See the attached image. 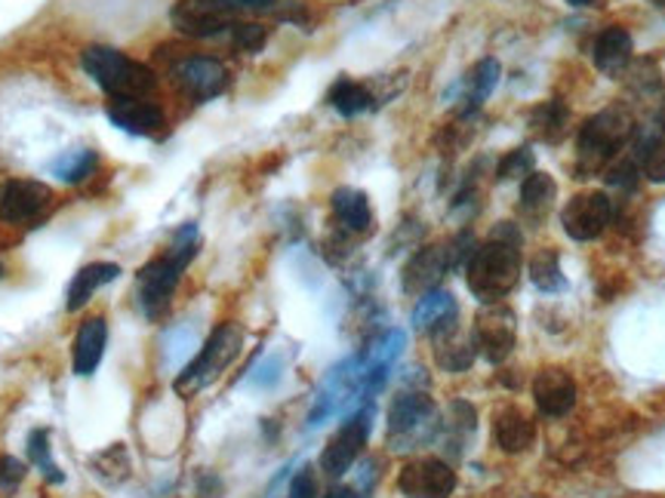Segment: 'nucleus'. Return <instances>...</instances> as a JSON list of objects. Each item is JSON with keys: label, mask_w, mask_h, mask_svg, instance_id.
Instances as JSON below:
<instances>
[{"label": "nucleus", "mask_w": 665, "mask_h": 498, "mask_svg": "<svg viewBox=\"0 0 665 498\" xmlns=\"http://www.w3.org/2000/svg\"><path fill=\"white\" fill-rule=\"evenodd\" d=\"M520 234L505 222L488 243L471 250L466 258V283L469 290L484 302L496 305L520 280Z\"/></svg>", "instance_id": "obj_1"}, {"label": "nucleus", "mask_w": 665, "mask_h": 498, "mask_svg": "<svg viewBox=\"0 0 665 498\" xmlns=\"http://www.w3.org/2000/svg\"><path fill=\"white\" fill-rule=\"evenodd\" d=\"M197 256V228L195 222L182 225L176 231V238L170 243V250L163 256L151 258L146 268H139L136 277V302L139 311L146 314L148 321L161 317L173 292H176L182 271L188 268V262Z\"/></svg>", "instance_id": "obj_2"}, {"label": "nucleus", "mask_w": 665, "mask_h": 498, "mask_svg": "<svg viewBox=\"0 0 665 498\" xmlns=\"http://www.w3.org/2000/svg\"><path fill=\"white\" fill-rule=\"evenodd\" d=\"M81 65L108 96H151L158 86V78L148 65L136 62L114 47H87L81 53Z\"/></svg>", "instance_id": "obj_3"}, {"label": "nucleus", "mask_w": 665, "mask_h": 498, "mask_svg": "<svg viewBox=\"0 0 665 498\" xmlns=\"http://www.w3.org/2000/svg\"><path fill=\"white\" fill-rule=\"evenodd\" d=\"M632 136V117L622 108H607V112L595 114L592 120H585L580 129V170L583 173H595L607 161H614L619 151L626 148Z\"/></svg>", "instance_id": "obj_4"}, {"label": "nucleus", "mask_w": 665, "mask_h": 498, "mask_svg": "<svg viewBox=\"0 0 665 498\" xmlns=\"http://www.w3.org/2000/svg\"><path fill=\"white\" fill-rule=\"evenodd\" d=\"M241 345H244V329H241L238 323H222V326L207 338V345L200 348V354H197L195 360H192L176 379L179 394H195L197 387L213 382V379L241 354Z\"/></svg>", "instance_id": "obj_5"}, {"label": "nucleus", "mask_w": 665, "mask_h": 498, "mask_svg": "<svg viewBox=\"0 0 665 498\" xmlns=\"http://www.w3.org/2000/svg\"><path fill=\"white\" fill-rule=\"evenodd\" d=\"M170 22L179 34L207 40L238 25V7L228 0H179L170 10Z\"/></svg>", "instance_id": "obj_6"}, {"label": "nucleus", "mask_w": 665, "mask_h": 498, "mask_svg": "<svg viewBox=\"0 0 665 498\" xmlns=\"http://www.w3.org/2000/svg\"><path fill=\"white\" fill-rule=\"evenodd\" d=\"M370 418H374V409L367 406V409H360L352 418H345L340 431L330 437V443L321 452V471H324L326 477H342V474L352 471V465L360 459V452L367 447Z\"/></svg>", "instance_id": "obj_7"}, {"label": "nucleus", "mask_w": 665, "mask_h": 498, "mask_svg": "<svg viewBox=\"0 0 665 498\" xmlns=\"http://www.w3.org/2000/svg\"><path fill=\"white\" fill-rule=\"evenodd\" d=\"M435 428V403L425 394H398L389 406V437L398 443L394 450H406V443H420Z\"/></svg>", "instance_id": "obj_8"}, {"label": "nucleus", "mask_w": 665, "mask_h": 498, "mask_svg": "<svg viewBox=\"0 0 665 498\" xmlns=\"http://www.w3.org/2000/svg\"><path fill=\"white\" fill-rule=\"evenodd\" d=\"M610 219H614V204H610V197L604 192L576 194L564 207V212H561L564 234L580 243L600 238L604 228L610 225Z\"/></svg>", "instance_id": "obj_9"}, {"label": "nucleus", "mask_w": 665, "mask_h": 498, "mask_svg": "<svg viewBox=\"0 0 665 498\" xmlns=\"http://www.w3.org/2000/svg\"><path fill=\"white\" fill-rule=\"evenodd\" d=\"M398 489L404 498H450L456 489V471L440 459H413L406 462Z\"/></svg>", "instance_id": "obj_10"}, {"label": "nucleus", "mask_w": 665, "mask_h": 498, "mask_svg": "<svg viewBox=\"0 0 665 498\" xmlns=\"http://www.w3.org/2000/svg\"><path fill=\"white\" fill-rule=\"evenodd\" d=\"M173 81L188 99L207 102V99L226 93L228 71L226 65L213 59V56H185V59H179L173 65Z\"/></svg>", "instance_id": "obj_11"}, {"label": "nucleus", "mask_w": 665, "mask_h": 498, "mask_svg": "<svg viewBox=\"0 0 665 498\" xmlns=\"http://www.w3.org/2000/svg\"><path fill=\"white\" fill-rule=\"evenodd\" d=\"M53 192L37 178H13L0 188V222L25 225L49 207Z\"/></svg>", "instance_id": "obj_12"}, {"label": "nucleus", "mask_w": 665, "mask_h": 498, "mask_svg": "<svg viewBox=\"0 0 665 498\" xmlns=\"http://www.w3.org/2000/svg\"><path fill=\"white\" fill-rule=\"evenodd\" d=\"M105 112L114 127H121L130 136H142V139H154L167 127L161 105L148 96H108Z\"/></svg>", "instance_id": "obj_13"}, {"label": "nucleus", "mask_w": 665, "mask_h": 498, "mask_svg": "<svg viewBox=\"0 0 665 498\" xmlns=\"http://www.w3.org/2000/svg\"><path fill=\"white\" fill-rule=\"evenodd\" d=\"M471 338H474V348L484 354L490 363H503L505 357L515 351V341H518L515 314L496 302L478 317V326H474Z\"/></svg>", "instance_id": "obj_14"}, {"label": "nucleus", "mask_w": 665, "mask_h": 498, "mask_svg": "<svg viewBox=\"0 0 665 498\" xmlns=\"http://www.w3.org/2000/svg\"><path fill=\"white\" fill-rule=\"evenodd\" d=\"M454 268L450 246H422L413 253L404 268V292L410 296H425V292L438 290L444 274Z\"/></svg>", "instance_id": "obj_15"}, {"label": "nucleus", "mask_w": 665, "mask_h": 498, "mask_svg": "<svg viewBox=\"0 0 665 498\" xmlns=\"http://www.w3.org/2000/svg\"><path fill=\"white\" fill-rule=\"evenodd\" d=\"M534 401L546 416H567L576 403V382L564 370H542L534 379Z\"/></svg>", "instance_id": "obj_16"}, {"label": "nucleus", "mask_w": 665, "mask_h": 498, "mask_svg": "<svg viewBox=\"0 0 665 498\" xmlns=\"http://www.w3.org/2000/svg\"><path fill=\"white\" fill-rule=\"evenodd\" d=\"M456 317H459V308H456V299L447 290L425 292L413 308V326L422 329V333H432V336L454 329Z\"/></svg>", "instance_id": "obj_17"}, {"label": "nucleus", "mask_w": 665, "mask_h": 498, "mask_svg": "<svg viewBox=\"0 0 665 498\" xmlns=\"http://www.w3.org/2000/svg\"><path fill=\"white\" fill-rule=\"evenodd\" d=\"M105 345H108V323L105 317H90V321L81 323L78 329V338H74V375H93L102 363V354H105Z\"/></svg>", "instance_id": "obj_18"}, {"label": "nucleus", "mask_w": 665, "mask_h": 498, "mask_svg": "<svg viewBox=\"0 0 665 498\" xmlns=\"http://www.w3.org/2000/svg\"><path fill=\"white\" fill-rule=\"evenodd\" d=\"M121 277V265L114 262H93V265H83L81 271L71 277L66 292V308L68 311H81L102 287H108L112 280Z\"/></svg>", "instance_id": "obj_19"}, {"label": "nucleus", "mask_w": 665, "mask_h": 498, "mask_svg": "<svg viewBox=\"0 0 665 498\" xmlns=\"http://www.w3.org/2000/svg\"><path fill=\"white\" fill-rule=\"evenodd\" d=\"M493 437H496V447L503 452H524L534 447L536 425L527 413H520L518 406H508L493 421Z\"/></svg>", "instance_id": "obj_20"}, {"label": "nucleus", "mask_w": 665, "mask_h": 498, "mask_svg": "<svg viewBox=\"0 0 665 498\" xmlns=\"http://www.w3.org/2000/svg\"><path fill=\"white\" fill-rule=\"evenodd\" d=\"M330 207L333 216L340 219L342 228L355 231V234H367L374 228V209L367 194L357 192V188H336L330 197Z\"/></svg>", "instance_id": "obj_21"}, {"label": "nucleus", "mask_w": 665, "mask_h": 498, "mask_svg": "<svg viewBox=\"0 0 665 498\" xmlns=\"http://www.w3.org/2000/svg\"><path fill=\"white\" fill-rule=\"evenodd\" d=\"M592 59L604 74H619L632 59V34L619 28V25L600 32V37L595 40V49H592Z\"/></svg>", "instance_id": "obj_22"}, {"label": "nucleus", "mask_w": 665, "mask_h": 498, "mask_svg": "<svg viewBox=\"0 0 665 498\" xmlns=\"http://www.w3.org/2000/svg\"><path fill=\"white\" fill-rule=\"evenodd\" d=\"M558 197V185L549 173H530L520 182V212L530 222H542Z\"/></svg>", "instance_id": "obj_23"}, {"label": "nucleus", "mask_w": 665, "mask_h": 498, "mask_svg": "<svg viewBox=\"0 0 665 498\" xmlns=\"http://www.w3.org/2000/svg\"><path fill=\"white\" fill-rule=\"evenodd\" d=\"M326 102H330V108H333V112H340L342 117H357V114H364L374 108V93H370L364 83L340 78V81L330 86Z\"/></svg>", "instance_id": "obj_24"}, {"label": "nucleus", "mask_w": 665, "mask_h": 498, "mask_svg": "<svg viewBox=\"0 0 665 498\" xmlns=\"http://www.w3.org/2000/svg\"><path fill=\"white\" fill-rule=\"evenodd\" d=\"M96 163V151L81 148V151H66L62 158H56V161L49 163V173L59 178V182H66V185H78V182H83L87 176H93Z\"/></svg>", "instance_id": "obj_25"}, {"label": "nucleus", "mask_w": 665, "mask_h": 498, "mask_svg": "<svg viewBox=\"0 0 665 498\" xmlns=\"http://www.w3.org/2000/svg\"><path fill=\"white\" fill-rule=\"evenodd\" d=\"M500 74H503V65L496 59H481L474 65V71L469 74V93H466V114L474 112L484 105V99L496 90L500 83Z\"/></svg>", "instance_id": "obj_26"}, {"label": "nucleus", "mask_w": 665, "mask_h": 498, "mask_svg": "<svg viewBox=\"0 0 665 498\" xmlns=\"http://www.w3.org/2000/svg\"><path fill=\"white\" fill-rule=\"evenodd\" d=\"M530 280L542 292H558L564 290V274H561V262L554 250H539L530 258Z\"/></svg>", "instance_id": "obj_27"}, {"label": "nucleus", "mask_w": 665, "mask_h": 498, "mask_svg": "<svg viewBox=\"0 0 665 498\" xmlns=\"http://www.w3.org/2000/svg\"><path fill=\"white\" fill-rule=\"evenodd\" d=\"M530 127L539 139H546V142H558L564 132H567V112H564V105H558V102H546V105H539L530 117Z\"/></svg>", "instance_id": "obj_28"}, {"label": "nucleus", "mask_w": 665, "mask_h": 498, "mask_svg": "<svg viewBox=\"0 0 665 498\" xmlns=\"http://www.w3.org/2000/svg\"><path fill=\"white\" fill-rule=\"evenodd\" d=\"M641 173L650 182H665V127H660L641 151Z\"/></svg>", "instance_id": "obj_29"}, {"label": "nucleus", "mask_w": 665, "mask_h": 498, "mask_svg": "<svg viewBox=\"0 0 665 498\" xmlns=\"http://www.w3.org/2000/svg\"><path fill=\"white\" fill-rule=\"evenodd\" d=\"M28 455H32L34 465L41 467V474H47V480L62 483V474H59V467L53 462V452H49V435L44 428H37V431L28 437Z\"/></svg>", "instance_id": "obj_30"}, {"label": "nucleus", "mask_w": 665, "mask_h": 498, "mask_svg": "<svg viewBox=\"0 0 665 498\" xmlns=\"http://www.w3.org/2000/svg\"><path fill=\"white\" fill-rule=\"evenodd\" d=\"M534 173V151L530 148H515V151H508L503 161H500V170H496V176L508 182V178H527Z\"/></svg>", "instance_id": "obj_31"}, {"label": "nucleus", "mask_w": 665, "mask_h": 498, "mask_svg": "<svg viewBox=\"0 0 665 498\" xmlns=\"http://www.w3.org/2000/svg\"><path fill=\"white\" fill-rule=\"evenodd\" d=\"M231 32H234V47L244 49V53H260L265 47V40H268V28L256 25V22H246V25L238 22Z\"/></svg>", "instance_id": "obj_32"}, {"label": "nucleus", "mask_w": 665, "mask_h": 498, "mask_svg": "<svg viewBox=\"0 0 665 498\" xmlns=\"http://www.w3.org/2000/svg\"><path fill=\"white\" fill-rule=\"evenodd\" d=\"M28 467L25 462H19L16 455H0V489H13L25 480Z\"/></svg>", "instance_id": "obj_33"}, {"label": "nucleus", "mask_w": 665, "mask_h": 498, "mask_svg": "<svg viewBox=\"0 0 665 498\" xmlns=\"http://www.w3.org/2000/svg\"><path fill=\"white\" fill-rule=\"evenodd\" d=\"M318 496V480H314V471L302 467L290 483V498H314Z\"/></svg>", "instance_id": "obj_34"}, {"label": "nucleus", "mask_w": 665, "mask_h": 498, "mask_svg": "<svg viewBox=\"0 0 665 498\" xmlns=\"http://www.w3.org/2000/svg\"><path fill=\"white\" fill-rule=\"evenodd\" d=\"M324 498H364V496H360L357 489H352V486H333Z\"/></svg>", "instance_id": "obj_35"}, {"label": "nucleus", "mask_w": 665, "mask_h": 498, "mask_svg": "<svg viewBox=\"0 0 665 498\" xmlns=\"http://www.w3.org/2000/svg\"><path fill=\"white\" fill-rule=\"evenodd\" d=\"M228 3H234V7H272L275 0H228Z\"/></svg>", "instance_id": "obj_36"}, {"label": "nucleus", "mask_w": 665, "mask_h": 498, "mask_svg": "<svg viewBox=\"0 0 665 498\" xmlns=\"http://www.w3.org/2000/svg\"><path fill=\"white\" fill-rule=\"evenodd\" d=\"M570 7H588V3H595V0H567Z\"/></svg>", "instance_id": "obj_37"}]
</instances>
